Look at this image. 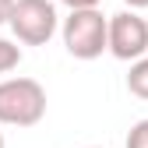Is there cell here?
<instances>
[{"label":"cell","instance_id":"cell-10","mask_svg":"<svg viewBox=\"0 0 148 148\" xmlns=\"http://www.w3.org/2000/svg\"><path fill=\"white\" fill-rule=\"evenodd\" d=\"M123 4L131 7V11H145V7H148V0H123Z\"/></svg>","mask_w":148,"mask_h":148},{"label":"cell","instance_id":"cell-7","mask_svg":"<svg viewBox=\"0 0 148 148\" xmlns=\"http://www.w3.org/2000/svg\"><path fill=\"white\" fill-rule=\"evenodd\" d=\"M127 148H148V120H138L127 134Z\"/></svg>","mask_w":148,"mask_h":148},{"label":"cell","instance_id":"cell-8","mask_svg":"<svg viewBox=\"0 0 148 148\" xmlns=\"http://www.w3.org/2000/svg\"><path fill=\"white\" fill-rule=\"evenodd\" d=\"M60 4H67V7H99L102 0H60Z\"/></svg>","mask_w":148,"mask_h":148},{"label":"cell","instance_id":"cell-12","mask_svg":"<svg viewBox=\"0 0 148 148\" xmlns=\"http://www.w3.org/2000/svg\"><path fill=\"white\" fill-rule=\"evenodd\" d=\"M85 148H99V145H85Z\"/></svg>","mask_w":148,"mask_h":148},{"label":"cell","instance_id":"cell-2","mask_svg":"<svg viewBox=\"0 0 148 148\" xmlns=\"http://www.w3.org/2000/svg\"><path fill=\"white\" fill-rule=\"evenodd\" d=\"M60 35L74 60H95L106 53V18L99 7H71Z\"/></svg>","mask_w":148,"mask_h":148},{"label":"cell","instance_id":"cell-6","mask_svg":"<svg viewBox=\"0 0 148 148\" xmlns=\"http://www.w3.org/2000/svg\"><path fill=\"white\" fill-rule=\"evenodd\" d=\"M18 64H21V46H14L11 39H0V74L14 71Z\"/></svg>","mask_w":148,"mask_h":148},{"label":"cell","instance_id":"cell-5","mask_svg":"<svg viewBox=\"0 0 148 148\" xmlns=\"http://www.w3.org/2000/svg\"><path fill=\"white\" fill-rule=\"evenodd\" d=\"M127 92L148 102V53L138 60H131V71H127Z\"/></svg>","mask_w":148,"mask_h":148},{"label":"cell","instance_id":"cell-3","mask_svg":"<svg viewBox=\"0 0 148 148\" xmlns=\"http://www.w3.org/2000/svg\"><path fill=\"white\" fill-rule=\"evenodd\" d=\"M7 25L14 32L18 42L25 46H46L60 28V18L53 0H14L11 14H7Z\"/></svg>","mask_w":148,"mask_h":148},{"label":"cell","instance_id":"cell-4","mask_svg":"<svg viewBox=\"0 0 148 148\" xmlns=\"http://www.w3.org/2000/svg\"><path fill=\"white\" fill-rule=\"evenodd\" d=\"M106 49L123 64L145 57L148 53V21L138 11H120L113 18H106Z\"/></svg>","mask_w":148,"mask_h":148},{"label":"cell","instance_id":"cell-11","mask_svg":"<svg viewBox=\"0 0 148 148\" xmlns=\"http://www.w3.org/2000/svg\"><path fill=\"white\" fill-rule=\"evenodd\" d=\"M0 148H4V134H0Z\"/></svg>","mask_w":148,"mask_h":148},{"label":"cell","instance_id":"cell-9","mask_svg":"<svg viewBox=\"0 0 148 148\" xmlns=\"http://www.w3.org/2000/svg\"><path fill=\"white\" fill-rule=\"evenodd\" d=\"M11 4H14V0H0V25H7V14H11Z\"/></svg>","mask_w":148,"mask_h":148},{"label":"cell","instance_id":"cell-1","mask_svg":"<svg viewBox=\"0 0 148 148\" xmlns=\"http://www.w3.org/2000/svg\"><path fill=\"white\" fill-rule=\"evenodd\" d=\"M46 116V88L35 78H7L0 81V123L7 127H35Z\"/></svg>","mask_w":148,"mask_h":148}]
</instances>
